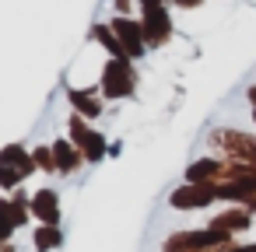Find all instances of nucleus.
<instances>
[{"instance_id":"1","label":"nucleus","mask_w":256,"mask_h":252,"mask_svg":"<svg viewBox=\"0 0 256 252\" xmlns=\"http://www.w3.org/2000/svg\"><path fill=\"white\" fill-rule=\"evenodd\" d=\"M42 200H39V214L42 217H53V210H56V203H53V193H39Z\"/></svg>"},{"instance_id":"2","label":"nucleus","mask_w":256,"mask_h":252,"mask_svg":"<svg viewBox=\"0 0 256 252\" xmlns=\"http://www.w3.org/2000/svg\"><path fill=\"white\" fill-rule=\"evenodd\" d=\"M210 168H214L210 161H200V165H193V172H190V179H200V175H207Z\"/></svg>"},{"instance_id":"3","label":"nucleus","mask_w":256,"mask_h":252,"mask_svg":"<svg viewBox=\"0 0 256 252\" xmlns=\"http://www.w3.org/2000/svg\"><path fill=\"white\" fill-rule=\"evenodd\" d=\"M53 242H56L53 231H42V235H39V245H53Z\"/></svg>"},{"instance_id":"4","label":"nucleus","mask_w":256,"mask_h":252,"mask_svg":"<svg viewBox=\"0 0 256 252\" xmlns=\"http://www.w3.org/2000/svg\"><path fill=\"white\" fill-rule=\"evenodd\" d=\"M8 231H11V224H8V221H4V217H0V238H4V235H8Z\"/></svg>"}]
</instances>
